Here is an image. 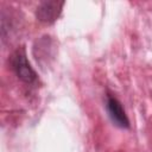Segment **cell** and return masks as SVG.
Here are the masks:
<instances>
[{"instance_id": "cell-1", "label": "cell", "mask_w": 152, "mask_h": 152, "mask_svg": "<svg viewBox=\"0 0 152 152\" xmlns=\"http://www.w3.org/2000/svg\"><path fill=\"white\" fill-rule=\"evenodd\" d=\"M12 68L15 72V75L24 82L26 83H32L37 80V74L36 71L32 69V66L30 65L27 58H26V53L25 50L18 49L13 56H12Z\"/></svg>"}, {"instance_id": "cell-3", "label": "cell", "mask_w": 152, "mask_h": 152, "mask_svg": "<svg viewBox=\"0 0 152 152\" xmlns=\"http://www.w3.org/2000/svg\"><path fill=\"white\" fill-rule=\"evenodd\" d=\"M63 5V1H44L37 7L36 17L42 23L51 24L61 14Z\"/></svg>"}, {"instance_id": "cell-2", "label": "cell", "mask_w": 152, "mask_h": 152, "mask_svg": "<svg viewBox=\"0 0 152 152\" xmlns=\"http://www.w3.org/2000/svg\"><path fill=\"white\" fill-rule=\"evenodd\" d=\"M106 108H107L109 118L116 126H119L121 128L129 127V120L126 115V112L122 108L121 102L115 96H113L110 94H108L106 96Z\"/></svg>"}]
</instances>
